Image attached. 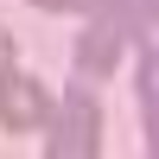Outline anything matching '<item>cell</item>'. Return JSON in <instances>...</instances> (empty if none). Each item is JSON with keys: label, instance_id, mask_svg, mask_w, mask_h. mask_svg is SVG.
<instances>
[{"label": "cell", "instance_id": "6", "mask_svg": "<svg viewBox=\"0 0 159 159\" xmlns=\"http://www.w3.org/2000/svg\"><path fill=\"white\" fill-rule=\"evenodd\" d=\"M0 70H13V32L0 25Z\"/></svg>", "mask_w": 159, "mask_h": 159}, {"label": "cell", "instance_id": "3", "mask_svg": "<svg viewBox=\"0 0 159 159\" xmlns=\"http://www.w3.org/2000/svg\"><path fill=\"white\" fill-rule=\"evenodd\" d=\"M121 45H127L121 7H108V13H89L83 38H76V64H83L89 76H102V70H115V57H121Z\"/></svg>", "mask_w": 159, "mask_h": 159}, {"label": "cell", "instance_id": "5", "mask_svg": "<svg viewBox=\"0 0 159 159\" xmlns=\"http://www.w3.org/2000/svg\"><path fill=\"white\" fill-rule=\"evenodd\" d=\"M38 7H51V13H108L121 0H38Z\"/></svg>", "mask_w": 159, "mask_h": 159}, {"label": "cell", "instance_id": "8", "mask_svg": "<svg viewBox=\"0 0 159 159\" xmlns=\"http://www.w3.org/2000/svg\"><path fill=\"white\" fill-rule=\"evenodd\" d=\"M32 7H38V0H32Z\"/></svg>", "mask_w": 159, "mask_h": 159}, {"label": "cell", "instance_id": "4", "mask_svg": "<svg viewBox=\"0 0 159 159\" xmlns=\"http://www.w3.org/2000/svg\"><path fill=\"white\" fill-rule=\"evenodd\" d=\"M140 102H147V115L159 108V57H147V64H140Z\"/></svg>", "mask_w": 159, "mask_h": 159}, {"label": "cell", "instance_id": "7", "mask_svg": "<svg viewBox=\"0 0 159 159\" xmlns=\"http://www.w3.org/2000/svg\"><path fill=\"white\" fill-rule=\"evenodd\" d=\"M147 147L159 153V108H153V127H147Z\"/></svg>", "mask_w": 159, "mask_h": 159}, {"label": "cell", "instance_id": "2", "mask_svg": "<svg viewBox=\"0 0 159 159\" xmlns=\"http://www.w3.org/2000/svg\"><path fill=\"white\" fill-rule=\"evenodd\" d=\"M45 121H51L45 83H38V76L0 70V127H7V134H32V127H45Z\"/></svg>", "mask_w": 159, "mask_h": 159}, {"label": "cell", "instance_id": "1", "mask_svg": "<svg viewBox=\"0 0 159 159\" xmlns=\"http://www.w3.org/2000/svg\"><path fill=\"white\" fill-rule=\"evenodd\" d=\"M96 147H102V108H96V96L76 83L70 96H64L57 121H51V140H45V153H51V159H89Z\"/></svg>", "mask_w": 159, "mask_h": 159}]
</instances>
